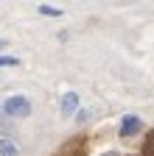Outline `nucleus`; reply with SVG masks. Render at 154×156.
<instances>
[{
  "label": "nucleus",
  "instance_id": "nucleus-2",
  "mask_svg": "<svg viewBox=\"0 0 154 156\" xmlns=\"http://www.w3.org/2000/svg\"><path fill=\"white\" fill-rule=\"evenodd\" d=\"M3 112L9 117H28L31 114V103H28V98H23V95H11L9 101L3 103Z\"/></svg>",
  "mask_w": 154,
  "mask_h": 156
},
{
  "label": "nucleus",
  "instance_id": "nucleus-6",
  "mask_svg": "<svg viewBox=\"0 0 154 156\" xmlns=\"http://www.w3.org/2000/svg\"><path fill=\"white\" fill-rule=\"evenodd\" d=\"M140 156H154V131L146 134V142H143V153Z\"/></svg>",
  "mask_w": 154,
  "mask_h": 156
},
{
  "label": "nucleus",
  "instance_id": "nucleus-5",
  "mask_svg": "<svg viewBox=\"0 0 154 156\" xmlns=\"http://www.w3.org/2000/svg\"><path fill=\"white\" fill-rule=\"evenodd\" d=\"M0 156H20V151L11 140H0Z\"/></svg>",
  "mask_w": 154,
  "mask_h": 156
},
{
  "label": "nucleus",
  "instance_id": "nucleus-1",
  "mask_svg": "<svg viewBox=\"0 0 154 156\" xmlns=\"http://www.w3.org/2000/svg\"><path fill=\"white\" fill-rule=\"evenodd\" d=\"M53 156H87V136H70V140H65Z\"/></svg>",
  "mask_w": 154,
  "mask_h": 156
},
{
  "label": "nucleus",
  "instance_id": "nucleus-7",
  "mask_svg": "<svg viewBox=\"0 0 154 156\" xmlns=\"http://www.w3.org/2000/svg\"><path fill=\"white\" fill-rule=\"evenodd\" d=\"M20 64V58H14V56H0V67H17Z\"/></svg>",
  "mask_w": 154,
  "mask_h": 156
},
{
  "label": "nucleus",
  "instance_id": "nucleus-11",
  "mask_svg": "<svg viewBox=\"0 0 154 156\" xmlns=\"http://www.w3.org/2000/svg\"><path fill=\"white\" fill-rule=\"evenodd\" d=\"M104 156H118V153H104Z\"/></svg>",
  "mask_w": 154,
  "mask_h": 156
},
{
  "label": "nucleus",
  "instance_id": "nucleus-4",
  "mask_svg": "<svg viewBox=\"0 0 154 156\" xmlns=\"http://www.w3.org/2000/svg\"><path fill=\"white\" fill-rule=\"evenodd\" d=\"M76 112H79V95L76 92H65V98H62V117H73Z\"/></svg>",
  "mask_w": 154,
  "mask_h": 156
},
{
  "label": "nucleus",
  "instance_id": "nucleus-9",
  "mask_svg": "<svg viewBox=\"0 0 154 156\" xmlns=\"http://www.w3.org/2000/svg\"><path fill=\"white\" fill-rule=\"evenodd\" d=\"M87 117H90V112H79V114H76V120H79V123H84Z\"/></svg>",
  "mask_w": 154,
  "mask_h": 156
},
{
  "label": "nucleus",
  "instance_id": "nucleus-3",
  "mask_svg": "<svg viewBox=\"0 0 154 156\" xmlns=\"http://www.w3.org/2000/svg\"><path fill=\"white\" fill-rule=\"evenodd\" d=\"M143 123H140V117H134V114H126L123 117V123H121V136L126 140V136H134V134H140Z\"/></svg>",
  "mask_w": 154,
  "mask_h": 156
},
{
  "label": "nucleus",
  "instance_id": "nucleus-8",
  "mask_svg": "<svg viewBox=\"0 0 154 156\" xmlns=\"http://www.w3.org/2000/svg\"><path fill=\"white\" fill-rule=\"evenodd\" d=\"M39 14H51V17H59V9H51V6H39Z\"/></svg>",
  "mask_w": 154,
  "mask_h": 156
},
{
  "label": "nucleus",
  "instance_id": "nucleus-10",
  "mask_svg": "<svg viewBox=\"0 0 154 156\" xmlns=\"http://www.w3.org/2000/svg\"><path fill=\"white\" fill-rule=\"evenodd\" d=\"M3 48H6V39H0V50H3Z\"/></svg>",
  "mask_w": 154,
  "mask_h": 156
}]
</instances>
